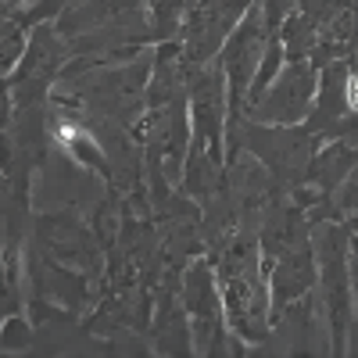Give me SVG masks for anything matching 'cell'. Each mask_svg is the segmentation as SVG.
Returning a JSON list of instances; mask_svg holds the SVG:
<instances>
[{
  "mask_svg": "<svg viewBox=\"0 0 358 358\" xmlns=\"http://www.w3.org/2000/svg\"><path fill=\"white\" fill-rule=\"evenodd\" d=\"M36 244L54 258V262H62L69 268H76V273L90 276V280H97L104 273V244H101V236L83 226L76 215L69 212H54V215H40L36 222Z\"/></svg>",
  "mask_w": 358,
  "mask_h": 358,
  "instance_id": "277c9868",
  "label": "cell"
},
{
  "mask_svg": "<svg viewBox=\"0 0 358 358\" xmlns=\"http://www.w3.org/2000/svg\"><path fill=\"white\" fill-rule=\"evenodd\" d=\"M268 268V294H273V308L283 312L287 305L308 297L312 283H315V248L308 244H297L280 251L276 258H265Z\"/></svg>",
  "mask_w": 358,
  "mask_h": 358,
  "instance_id": "52a82bcc",
  "label": "cell"
},
{
  "mask_svg": "<svg viewBox=\"0 0 358 358\" xmlns=\"http://www.w3.org/2000/svg\"><path fill=\"white\" fill-rule=\"evenodd\" d=\"M358 165V147H351L348 140H337L330 147H322L319 155H312L308 172H305V183H312L322 194H334L337 183Z\"/></svg>",
  "mask_w": 358,
  "mask_h": 358,
  "instance_id": "ba28073f",
  "label": "cell"
},
{
  "mask_svg": "<svg viewBox=\"0 0 358 358\" xmlns=\"http://www.w3.org/2000/svg\"><path fill=\"white\" fill-rule=\"evenodd\" d=\"M315 265H319V283H322V301L330 312V330H334V348L344 351V334L351 319V276H348V229L341 219H319L315 229Z\"/></svg>",
  "mask_w": 358,
  "mask_h": 358,
  "instance_id": "6da1fadb",
  "label": "cell"
},
{
  "mask_svg": "<svg viewBox=\"0 0 358 358\" xmlns=\"http://www.w3.org/2000/svg\"><path fill=\"white\" fill-rule=\"evenodd\" d=\"M187 0H147V18H151V36H158L162 43L165 40H176L179 29L187 22Z\"/></svg>",
  "mask_w": 358,
  "mask_h": 358,
  "instance_id": "9c48e42d",
  "label": "cell"
},
{
  "mask_svg": "<svg viewBox=\"0 0 358 358\" xmlns=\"http://www.w3.org/2000/svg\"><path fill=\"white\" fill-rule=\"evenodd\" d=\"M268 40H273V33H268L265 25V11H262V0L258 4L236 22V29L226 36L222 50L215 54L219 65L226 72V86H229V111L236 115L244 104H248V90L255 83V72L262 65V54L268 47Z\"/></svg>",
  "mask_w": 358,
  "mask_h": 358,
  "instance_id": "7a4b0ae2",
  "label": "cell"
},
{
  "mask_svg": "<svg viewBox=\"0 0 358 358\" xmlns=\"http://www.w3.org/2000/svg\"><path fill=\"white\" fill-rule=\"evenodd\" d=\"M315 90H319V72L315 62H290V69H283L273 86L265 94L248 104L251 122H265V126H301L312 115L315 104Z\"/></svg>",
  "mask_w": 358,
  "mask_h": 358,
  "instance_id": "3957f363",
  "label": "cell"
},
{
  "mask_svg": "<svg viewBox=\"0 0 358 358\" xmlns=\"http://www.w3.org/2000/svg\"><path fill=\"white\" fill-rule=\"evenodd\" d=\"M183 308L190 315V330H194V348L208 351V341L219 337L226 330V312H222V283L219 273L212 268L208 258H197L187 265L183 273Z\"/></svg>",
  "mask_w": 358,
  "mask_h": 358,
  "instance_id": "8992f818",
  "label": "cell"
},
{
  "mask_svg": "<svg viewBox=\"0 0 358 358\" xmlns=\"http://www.w3.org/2000/svg\"><path fill=\"white\" fill-rule=\"evenodd\" d=\"M244 143L251 147V155L273 172L276 179H305L308 162H312V147H315V133L305 126H265V122H251L244 126Z\"/></svg>",
  "mask_w": 358,
  "mask_h": 358,
  "instance_id": "5b68a950",
  "label": "cell"
},
{
  "mask_svg": "<svg viewBox=\"0 0 358 358\" xmlns=\"http://www.w3.org/2000/svg\"><path fill=\"white\" fill-rule=\"evenodd\" d=\"M29 36L18 18H0V76H11L25 57Z\"/></svg>",
  "mask_w": 358,
  "mask_h": 358,
  "instance_id": "30bf717a",
  "label": "cell"
},
{
  "mask_svg": "<svg viewBox=\"0 0 358 358\" xmlns=\"http://www.w3.org/2000/svg\"><path fill=\"white\" fill-rule=\"evenodd\" d=\"M348 276H351V294L358 301V233L348 241Z\"/></svg>",
  "mask_w": 358,
  "mask_h": 358,
  "instance_id": "4fadbf2b",
  "label": "cell"
},
{
  "mask_svg": "<svg viewBox=\"0 0 358 358\" xmlns=\"http://www.w3.org/2000/svg\"><path fill=\"white\" fill-rule=\"evenodd\" d=\"M330 208H334V219H351L358 215V165L337 183V190L330 194Z\"/></svg>",
  "mask_w": 358,
  "mask_h": 358,
  "instance_id": "8fae6325",
  "label": "cell"
},
{
  "mask_svg": "<svg viewBox=\"0 0 358 358\" xmlns=\"http://www.w3.org/2000/svg\"><path fill=\"white\" fill-rule=\"evenodd\" d=\"M4 126H8V86L0 83V133H4Z\"/></svg>",
  "mask_w": 358,
  "mask_h": 358,
  "instance_id": "5bb4252c",
  "label": "cell"
},
{
  "mask_svg": "<svg viewBox=\"0 0 358 358\" xmlns=\"http://www.w3.org/2000/svg\"><path fill=\"white\" fill-rule=\"evenodd\" d=\"M348 222H351V233H358V215H351Z\"/></svg>",
  "mask_w": 358,
  "mask_h": 358,
  "instance_id": "9a60e30c",
  "label": "cell"
},
{
  "mask_svg": "<svg viewBox=\"0 0 358 358\" xmlns=\"http://www.w3.org/2000/svg\"><path fill=\"white\" fill-rule=\"evenodd\" d=\"M33 344V322H29L25 315H8L4 322H0V351H22Z\"/></svg>",
  "mask_w": 358,
  "mask_h": 358,
  "instance_id": "7c38bea8",
  "label": "cell"
}]
</instances>
